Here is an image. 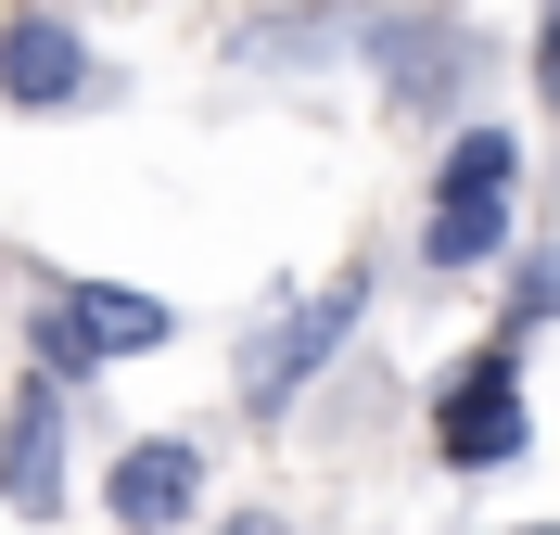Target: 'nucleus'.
<instances>
[{"instance_id": "nucleus-11", "label": "nucleus", "mask_w": 560, "mask_h": 535, "mask_svg": "<svg viewBox=\"0 0 560 535\" xmlns=\"http://www.w3.org/2000/svg\"><path fill=\"white\" fill-rule=\"evenodd\" d=\"M510 178H523V141H510V128H458L433 191H510Z\"/></svg>"}, {"instance_id": "nucleus-1", "label": "nucleus", "mask_w": 560, "mask_h": 535, "mask_svg": "<svg viewBox=\"0 0 560 535\" xmlns=\"http://www.w3.org/2000/svg\"><path fill=\"white\" fill-rule=\"evenodd\" d=\"M357 319H370V268L345 255V281H318L293 319L243 332V408H255V421H280V408H293V395H306L318 370L345 357V332H357Z\"/></svg>"}, {"instance_id": "nucleus-3", "label": "nucleus", "mask_w": 560, "mask_h": 535, "mask_svg": "<svg viewBox=\"0 0 560 535\" xmlns=\"http://www.w3.org/2000/svg\"><path fill=\"white\" fill-rule=\"evenodd\" d=\"M65 421H77V383L26 357L13 421H0V510H13V523H51V510H65Z\"/></svg>"}, {"instance_id": "nucleus-9", "label": "nucleus", "mask_w": 560, "mask_h": 535, "mask_svg": "<svg viewBox=\"0 0 560 535\" xmlns=\"http://www.w3.org/2000/svg\"><path fill=\"white\" fill-rule=\"evenodd\" d=\"M26 357H38V370H65V383H90V370H103V319H90V293H38V306H26Z\"/></svg>"}, {"instance_id": "nucleus-13", "label": "nucleus", "mask_w": 560, "mask_h": 535, "mask_svg": "<svg viewBox=\"0 0 560 535\" xmlns=\"http://www.w3.org/2000/svg\"><path fill=\"white\" fill-rule=\"evenodd\" d=\"M535 90H548V103H560V0H548V13H535Z\"/></svg>"}, {"instance_id": "nucleus-8", "label": "nucleus", "mask_w": 560, "mask_h": 535, "mask_svg": "<svg viewBox=\"0 0 560 535\" xmlns=\"http://www.w3.org/2000/svg\"><path fill=\"white\" fill-rule=\"evenodd\" d=\"M510 243V191H433L420 205V268L446 281V268H485V255Z\"/></svg>"}, {"instance_id": "nucleus-6", "label": "nucleus", "mask_w": 560, "mask_h": 535, "mask_svg": "<svg viewBox=\"0 0 560 535\" xmlns=\"http://www.w3.org/2000/svg\"><path fill=\"white\" fill-rule=\"evenodd\" d=\"M191 498H205V446H191V433H140L128 460L103 472V510H115L128 535H178Z\"/></svg>"}, {"instance_id": "nucleus-14", "label": "nucleus", "mask_w": 560, "mask_h": 535, "mask_svg": "<svg viewBox=\"0 0 560 535\" xmlns=\"http://www.w3.org/2000/svg\"><path fill=\"white\" fill-rule=\"evenodd\" d=\"M523 535H560V523H523Z\"/></svg>"}, {"instance_id": "nucleus-4", "label": "nucleus", "mask_w": 560, "mask_h": 535, "mask_svg": "<svg viewBox=\"0 0 560 535\" xmlns=\"http://www.w3.org/2000/svg\"><path fill=\"white\" fill-rule=\"evenodd\" d=\"M370 65L395 77L408 115H446L458 90H471V65H485V38L446 26V0H408V13H370Z\"/></svg>"}, {"instance_id": "nucleus-12", "label": "nucleus", "mask_w": 560, "mask_h": 535, "mask_svg": "<svg viewBox=\"0 0 560 535\" xmlns=\"http://www.w3.org/2000/svg\"><path fill=\"white\" fill-rule=\"evenodd\" d=\"M548 319H560V243H535L523 268H510V319H497V332L523 345V332H548Z\"/></svg>"}, {"instance_id": "nucleus-2", "label": "nucleus", "mask_w": 560, "mask_h": 535, "mask_svg": "<svg viewBox=\"0 0 560 535\" xmlns=\"http://www.w3.org/2000/svg\"><path fill=\"white\" fill-rule=\"evenodd\" d=\"M523 345L497 332V345H471L446 370V395H433V460L446 472H497V460H523Z\"/></svg>"}, {"instance_id": "nucleus-10", "label": "nucleus", "mask_w": 560, "mask_h": 535, "mask_svg": "<svg viewBox=\"0 0 560 535\" xmlns=\"http://www.w3.org/2000/svg\"><path fill=\"white\" fill-rule=\"evenodd\" d=\"M77 293H90V319H103V345L115 357H140V345H166V293H128V281H77Z\"/></svg>"}, {"instance_id": "nucleus-5", "label": "nucleus", "mask_w": 560, "mask_h": 535, "mask_svg": "<svg viewBox=\"0 0 560 535\" xmlns=\"http://www.w3.org/2000/svg\"><path fill=\"white\" fill-rule=\"evenodd\" d=\"M0 90H13L26 115H90V103H115L103 51L65 26V13H13V26H0Z\"/></svg>"}, {"instance_id": "nucleus-7", "label": "nucleus", "mask_w": 560, "mask_h": 535, "mask_svg": "<svg viewBox=\"0 0 560 535\" xmlns=\"http://www.w3.org/2000/svg\"><path fill=\"white\" fill-rule=\"evenodd\" d=\"M331 51H370V13H345V0H318V13H280V26H243V38H230V65H255V77L331 65Z\"/></svg>"}]
</instances>
